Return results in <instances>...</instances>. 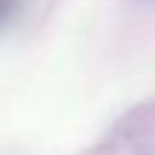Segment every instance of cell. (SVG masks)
I'll return each instance as SVG.
<instances>
[{
  "instance_id": "obj_1",
  "label": "cell",
  "mask_w": 155,
  "mask_h": 155,
  "mask_svg": "<svg viewBox=\"0 0 155 155\" xmlns=\"http://www.w3.org/2000/svg\"><path fill=\"white\" fill-rule=\"evenodd\" d=\"M12 12H15V0H0V23H6Z\"/></svg>"
}]
</instances>
